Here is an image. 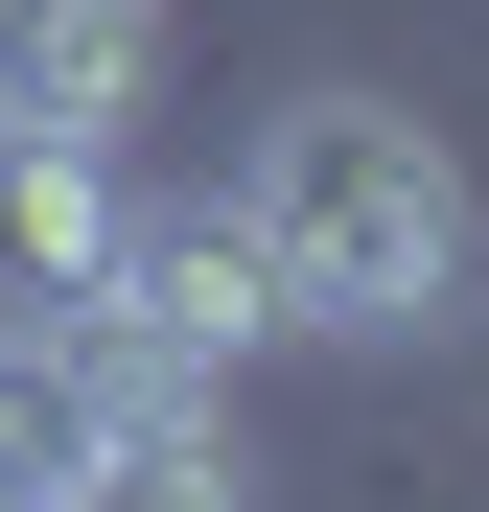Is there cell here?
<instances>
[{
	"label": "cell",
	"instance_id": "cell-1",
	"mask_svg": "<svg viewBox=\"0 0 489 512\" xmlns=\"http://www.w3.org/2000/svg\"><path fill=\"white\" fill-rule=\"evenodd\" d=\"M233 210H257V256H280V326H303V350H420V326L489 303L466 163H443V117H396V94H280L257 163H233Z\"/></svg>",
	"mask_w": 489,
	"mask_h": 512
},
{
	"label": "cell",
	"instance_id": "cell-2",
	"mask_svg": "<svg viewBox=\"0 0 489 512\" xmlns=\"http://www.w3.org/2000/svg\"><path fill=\"white\" fill-rule=\"evenodd\" d=\"M94 350L117 373H187V396H257V350H303L257 210H233V187H140L117 256H94Z\"/></svg>",
	"mask_w": 489,
	"mask_h": 512
},
{
	"label": "cell",
	"instance_id": "cell-3",
	"mask_svg": "<svg viewBox=\"0 0 489 512\" xmlns=\"http://www.w3.org/2000/svg\"><path fill=\"white\" fill-rule=\"evenodd\" d=\"M0 117L24 140H140L163 117V0H0Z\"/></svg>",
	"mask_w": 489,
	"mask_h": 512
},
{
	"label": "cell",
	"instance_id": "cell-4",
	"mask_svg": "<svg viewBox=\"0 0 489 512\" xmlns=\"http://www.w3.org/2000/svg\"><path fill=\"white\" fill-rule=\"evenodd\" d=\"M117 210H140V140H24L0 117V303H94Z\"/></svg>",
	"mask_w": 489,
	"mask_h": 512
},
{
	"label": "cell",
	"instance_id": "cell-5",
	"mask_svg": "<svg viewBox=\"0 0 489 512\" xmlns=\"http://www.w3.org/2000/svg\"><path fill=\"white\" fill-rule=\"evenodd\" d=\"M70 512H257V419L187 396V373H140L94 419V466H70Z\"/></svg>",
	"mask_w": 489,
	"mask_h": 512
},
{
	"label": "cell",
	"instance_id": "cell-6",
	"mask_svg": "<svg viewBox=\"0 0 489 512\" xmlns=\"http://www.w3.org/2000/svg\"><path fill=\"white\" fill-rule=\"evenodd\" d=\"M0 512H70V466H47V443H0Z\"/></svg>",
	"mask_w": 489,
	"mask_h": 512
}]
</instances>
